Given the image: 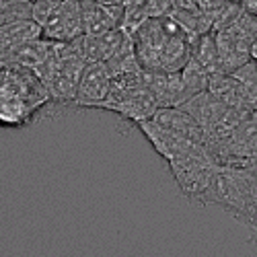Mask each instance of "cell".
I'll return each instance as SVG.
<instances>
[{
    "label": "cell",
    "instance_id": "cell-14",
    "mask_svg": "<svg viewBox=\"0 0 257 257\" xmlns=\"http://www.w3.org/2000/svg\"><path fill=\"white\" fill-rule=\"evenodd\" d=\"M230 3V0H198V5H200V11L208 13V15H216L220 9H224L226 5Z\"/></svg>",
    "mask_w": 257,
    "mask_h": 257
},
{
    "label": "cell",
    "instance_id": "cell-1",
    "mask_svg": "<svg viewBox=\"0 0 257 257\" xmlns=\"http://www.w3.org/2000/svg\"><path fill=\"white\" fill-rule=\"evenodd\" d=\"M132 39L144 72H181L196 46V37L189 35L171 13L148 19L134 31Z\"/></svg>",
    "mask_w": 257,
    "mask_h": 257
},
{
    "label": "cell",
    "instance_id": "cell-5",
    "mask_svg": "<svg viewBox=\"0 0 257 257\" xmlns=\"http://www.w3.org/2000/svg\"><path fill=\"white\" fill-rule=\"evenodd\" d=\"M84 35L82 27V5L80 0H62L56 11L41 25V37L70 44Z\"/></svg>",
    "mask_w": 257,
    "mask_h": 257
},
{
    "label": "cell",
    "instance_id": "cell-11",
    "mask_svg": "<svg viewBox=\"0 0 257 257\" xmlns=\"http://www.w3.org/2000/svg\"><path fill=\"white\" fill-rule=\"evenodd\" d=\"M41 37V29L33 19L13 21L0 25V56H13L25 46L33 44Z\"/></svg>",
    "mask_w": 257,
    "mask_h": 257
},
{
    "label": "cell",
    "instance_id": "cell-8",
    "mask_svg": "<svg viewBox=\"0 0 257 257\" xmlns=\"http://www.w3.org/2000/svg\"><path fill=\"white\" fill-rule=\"evenodd\" d=\"M138 130L144 134V138L148 142H151V146L157 151V155L167 161V165L171 161L179 159L181 155H185L191 146H196V142L185 140V138L173 134L171 130H167V127L159 125L155 119H148V121L138 123Z\"/></svg>",
    "mask_w": 257,
    "mask_h": 257
},
{
    "label": "cell",
    "instance_id": "cell-15",
    "mask_svg": "<svg viewBox=\"0 0 257 257\" xmlns=\"http://www.w3.org/2000/svg\"><path fill=\"white\" fill-rule=\"evenodd\" d=\"M181 11V13H189V11H200L198 0H171V13Z\"/></svg>",
    "mask_w": 257,
    "mask_h": 257
},
{
    "label": "cell",
    "instance_id": "cell-3",
    "mask_svg": "<svg viewBox=\"0 0 257 257\" xmlns=\"http://www.w3.org/2000/svg\"><path fill=\"white\" fill-rule=\"evenodd\" d=\"M84 66H87V60L82 56L80 39L70 41V44L54 41L50 56L37 70L39 78L44 80V84L50 91L52 105H64V107L74 105Z\"/></svg>",
    "mask_w": 257,
    "mask_h": 257
},
{
    "label": "cell",
    "instance_id": "cell-2",
    "mask_svg": "<svg viewBox=\"0 0 257 257\" xmlns=\"http://www.w3.org/2000/svg\"><path fill=\"white\" fill-rule=\"evenodd\" d=\"M50 105V91L35 70L0 56V127L21 130Z\"/></svg>",
    "mask_w": 257,
    "mask_h": 257
},
{
    "label": "cell",
    "instance_id": "cell-13",
    "mask_svg": "<svg viewBox=\"0 0 257 257\" xmlns=\"http://www.w3.org/2000/svg\"><path fill=\"white\" fill-rule=\"evenodd\" d=\"M191 60L198 62L210 76L222 72L220 56H218V44H216V35H214V31H212V33H206V35H202V37L196 39V46H194V54H191Z\"/></svg>",
    "mask_w": 257,
    "mask_h": 257
},
{
    "label": "cell",
    "instance_id": "cell-7",
    "mask_svg": "<svg viewBox=\"0 0 257 257\" xmlns=\"http://www.w3.org/2000/svg\"><path fill=\"white\" fill-rule=\"evenodd\" d=\"M146 84L155 95L159 109L163 107H181L191 97H196L187 87L181 72H144Z\"/></svg>",
    "mask_w": 257,
    "mask_h": 257
},
{
    "label": "cell",
    "instance_id": "cell-10",
    "mask_svg": "<svg viewBox=\"0 0 257 257\" xmlns=\"http://www.w3.org/2000/svg\"><path fill=\"white\" fill-rule=\"evenodd\" d=\"M153 119L159 125L167 127V130H171L173 134H177L185 140H191L196 144H204V146L208 142L206 130L187 111H183L181 107H163V109H159L155 113Z\"/></svg>",
    "mask_w": 257,
    "mask_h": 257
},
{
    "label": "cell",
    "instance_id": "cell-6",
    "mask_svg": "<svg viewBox=\"0 0 257 257\" xmlns=\"http://www.w3.org/2000/svg\"><path fill=\"white\" fill-rule=\"evenodd\" d=\"M111 82L113 74L107 68V64H87L82 70L72 107L76 109H101L111 93Z\"/></svg>",
    "mask_w": 257,
    "mask_h": 257
},
{
    "label": "cell",
    "instance_id": "cell-4",
    "mask_svg": "<svg viewBox=\"0 0 257 257\" xmlns=\"http://www.w3.org/2000/svg\"><path fill=\"white\" fill-rule=\"evenodd\" d=\"M103 111H111L125 121L142 123L153 119L159 111V103L146 84L144 70H134L127 74H119L111 82V93L107 97Z\"/></svg>",
    "mask_w": 257,
    "mask_h": 257
},
{
    "label": "cell",
    "instance_id": "cell-9",
    "mask_svg": "<svg viewBox=\"0 0 257 257\" xmlns=\"http://www.w3.org/2000/svg\"><path fill=\"white\" fill-rule=\"evenodd\" d=\"M130 39L123 29H115L103 35H82L80 37V48H82V56L87 60V64H107L123 46L125 41Z\"/></svg>",
    "mask_w": 257,
    "mask_h": 257
},
{
    "label": "cell",
    "instance_id": "cell-16",
    "mask_svg": "<svg viewBox=\"0 0 257 257\" xmlns=\"http://www.w3.org/2000/svg\"><path fill=\"white\" fill-rule=\"evenodd\" d=\"M251 58H253V62H257V39L253 41V48H251Z\"/></svg>",
    "mask_w": 257,
    "mask_h": 257
},
{
    "label": "cell",
    "instance_id": "cell-17",
    "mask_svg": "<svg viewBox=\"0 0 257 257\" xmlns=\"http://www.w3.org/2000/svg\"><path fill=\"white\" fill-rule=\"evenodd\" d=\"M251 115H253V119H255V123H257V111H253Z\"/></svg>",
    "mask_w": 257,
    "mask_h": 257
},
{
    "label": "cell",
    "instance_id": "cell-12",
    "mask_svg": "<svg viewBox=\"0 0 257 257\" xmlns=\"http://www.w3.org/2000/svg\"><path fill=\"white\" fill-rule=\"evenodd\" d=\"M80 5H82L84 35H103V33L121 29L119 21L99 3H80Z\"/></svg>",
    "mask_w": 257,
    "mask_h": 257
}]
</instances>
